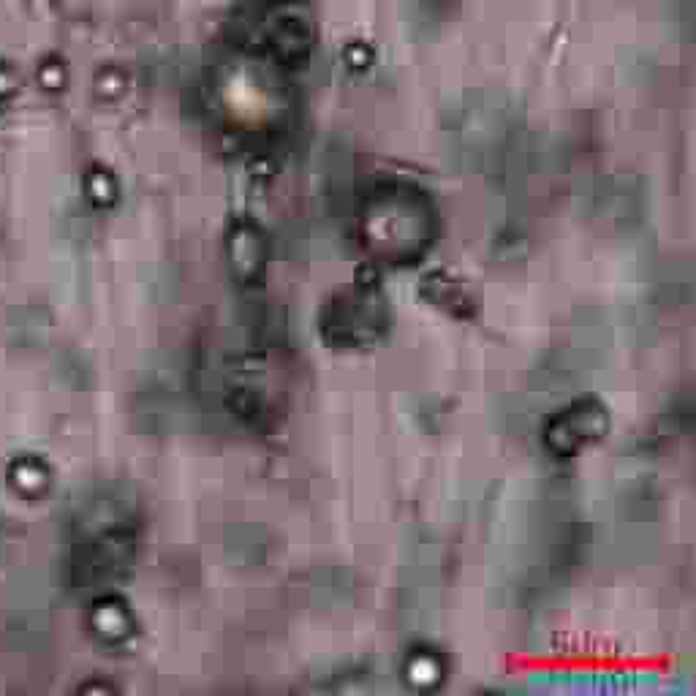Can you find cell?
<instances>
[{"mask_svg":"<svg viewBox=\"0 0 696 696\" xmlns=\"http://www.w3.org/2000/svg\"><path fill=\"white\" fill-rule=\"evenodd\" d=\"M446 675H449V664H446L444 653L425 639H416L400 661V677L414 691H425V694L438 691L444 686Z\"/></svg>","mask_w":696,"mask_h":696,"instance_id":"obj_15","label":"cell"},{"mask_svg":"<svg viewBox=\"0 0 696 696\" xmlns=\"http://www.w3.org/2000/svg\"><path fill=\"white\" fill-rule=\"evenodd\" d=\"M134 555V528H115V531L87 536L79 544L77 558H74V582L82 590H93L96 596L107 593L131 571Z\"/></svg>","mask_w":696,"mask_h":696,"instance_id":"obj_8","label":"cell"},{"mask_svg":"<svg viewBox=\"0 0 696 696\" xmlns=\"http://www.w3.org/2000/svg\"><path fill=\"white\" fill-rule=\"evenodd\" d=\"M354 237L373 267H411L438 240L433 196L408 180H381L359 199Z\"/></svg>","mask_w":696,"mask_h":696,"instance_id":"obj_2","label":"cell"},{"mask_svg":"<svg viewBox=\"0 0 696 696\" xmlns=\"http://www.w3.org/2000/svg\"><path fill=\"white\" fill-rule=\"evenodd\" d=\"M223 259L232 281L242 291L259 289L267 278L270 240L267 232L251 215H237L223 232Z\"/></svg>","mask_w":696,"mask_h":696,"instance_id":"obj_9","label":"cell"},{"mask_svg":"<svg viewBox=\"0 0 696 696\" xmlns=\"http://www.w3.org/2000/svg\"><path fill=\"white\" fill-rule=\"evenodd\" d=\"M66 79L68 71L60 58H47L39 66V82L41 87H47V90H60V87L66 85Z\"/></svg>","mask_w":696,"mask_h":696,"instance_id":"obj_24","label":"cell"},{"mask_svg":"<svg viewBox=\"0 0 696 696\" xmlns=\"http://www.w3.org/2000/svg\"><path fill=\"white\" fill-rule=\"evenodd\" d=\"M612 419L599 397L580 395L555 408L542 425V446L555 460H574L609 435Z\"/></svg>","mask_w":696,"mask_h":696,"instance_id":"obj_7","label":"cell"},{"mask_svg":"<svg viewBox=\"0 0 696 696\" xmlns=\"http://www.w3.org/2000/svg\"><path fill=\"white\" fill-rule=\"evenodd\" d=\"M9 631L22 648H39V639L47 637V593L39 574H20L11 585Z\"/></svg>","mask_w":696,"mask_h":696,"instance_id":"obj_11","label":"cell"},{"mask_svg":"<svg viewBox=\"0 0 696 696\" xmlns=\"http://www.w3.org/2000/svg\"><path fill=\"white\" fill-rule=\"evenodd\" d=\"M93 87H96V96L104 98V101H115L126 93L128 87V74L123 66H115V63H107L96 71L93 77Z\"/></svg>","mask_w":696,"mask_h":696,"instance_id":"obj_21","label":"cell"},{"mask_svg":"<svg viewBox=\"0 0 696 696\" xmlns=\"http://www.w3.org/2000/svg\"><path fill=\"white\" fill-rule=\"evenodd\" d=\"M188 370L172 357H158L145 370L142 387L136 392V422L150 435H172L188 419Z\"/></svg>","mask_w":696,"mask_h":696,"instance_id":"obj_6","label":"cell"},{"mask_svg":"<svg viewBox=\"0 0 696 696\" xmlns=\"http://www.w3.org/2000/svg\"><path fill=\"white\" fill-rule=\"evenodd\" d=\"M221 403L223 411L245 430H267L270 425V400L264 395V389L256 387L248 378L226 384Z\"/></svg>","mask_w":696,"mask_h":696,"instance_id":"obj_16","label":"cell"},{"mask_svg":"<svg viewBox=\"0 0 696 696\" xmlns=\"http://www.w3.org/2000/svg\"><path fill=\"white\" fill-rule=\"evenodd\" d=\"M242 22L237 44L267 52L283 68L300 66L316 39V22L308 0H261Z\"/></svg>","mask_w":696,"mask_h":696,"instance_id":"obj_5","label":"cell"},{"mask_svg":"<svg viewBox=\"0 0 696 696\" xmlns=\"http://www.w3.org/2000/svg\"><path fill=\"white\" fill-rule=\"evenodd\" d=\"M392 327V310L378 289L376 278H357L354 289L338 291L324 302L319 313V332L327 346L338 351H365L387 338Z\"/></svg>","mask_w":696,"mask_h":696,"instance_id":"obj_4","label":"cell"},{"mask_svg":"<svg viewBox=\"0 0 696 696\" xmlns=\"http://www.w3.org/2000/svg\"><path fill=\"white\" fill-rule=\"evenodd\" d=\"M221 547L234 569H259L270 558V533L259 522H229Z\"/></svg>","mask_w":696,"mask_h":696,"instance_id":"obj_12","label":"cell"},{"mask_svg":"<svg viewBox=\"0 0 696 696\" xmlns=\"http://www.w3.org/2000/svg\"><path fill=\"white\" fill-rule=\"evenodd\" d=\"M11 482L17 484L20 490H25V493H41L49 484V474L39 460H22L11 471Z\"/></svg>","mask_w":696,"mask_h":696,"instance_id":"obj_22","label":"cell"},{"mask_svg":"<svg viewBox=\"0 0 696 696\" xmlns=\"http://www.w3.org/2000/svg\"><path fill=\"white\" fill-rule=\"evenodd\" d=\"M85 194L96 207H112L117 202V196H120V185H117L115 174L109 169L96 166L85 177Z\"/></svg>","mask_w":696,"mask_h":696,"instance_id":"obj_20","label":"cell"},{"mask_svg":"<svg viewBox=\"0 0 696 696\" xmlns=\"http://www.w3.org/2000/svg\"><path fill=\"white\" fill-rule=\"evenodd\" d=\"M49 332V316L41 308H17L9 316L11 340L22 348H33L44 343Z\"/></svg>","mask_w":696,"mask_h":696,"instance_id":"obj_18","label":"cell"},{"mask_svg":"<svg viewBox=\"0 0 696 696\" xmlns=\"http://www.w3.org/2000/svg\"><path fill=\"white\" fill-rule=\"evenodd\" d=\"M210 107L223 134L267 150L289 115L286 68L261 49L234 44L213 71Z\"/></svg>","mask_w":696,"mask_h":696,"instance_id":"obj_1","label":"cell"},{"mask_svg":"<svg viewBox=\"0 0 696 696\" xmlns=\"http://www.w3.org/2000/svg\"><path fill=\"white\" fill-rule=\"evenodd\" d=\"M136 514V501L131 490L123 484H98L82 495L77 503V531L82 539L96 533L115 531V528H131Z\"/></svg>","mask_w":696,"mask_h":696,"instance_id":"obj_10","label":"cell"},{"mask_svg":"<svg viewBox=\"0 0 696 696\" xmlns=\"http://www.w3.org/2000/svg\"><path fill=\"white\" fill-rule=\"evenodd\" d=\"M308 601L321 612L348 607L357 596V577L346 566L324 563L308 574Z\"/></svg>","mask_w":696,"mask_h":696,"instance_id":"obj_14","label":"cell"},{"mask_svg":"<svg viewBox=\"0 0 696 696\" xmlns=\"http://www.w3.org/2000/svg\"><path fill=\"white\" fill-rule=\"evenodd\" d=\"M90 629L96 639L107 648H123L136 634L134 612L126 601L115 593H98L96 604L90 609Z\"/></svg>","mask_w":696,"mask_h":696,"instance_id":"obj_13","label":"cell"},{"mask_svg":"<svg viewBox=\"0 0 696 696\" xmlns=\"http://www.w3.org/2000/svg\"><path fill=\"white\" fill-rule=\"evenodd\" d=\"M52 370H55V378L63 387L85 389L90 384V362L77 348H63L52 362Z\"/></svg>","mask_w":696,"mask_h":696,"instance_id":"obj_19","label":"cell"},{"mask_svg":"<svg viewBox=\"0 0 696 696\" xmlns=\"http://www.w3.org/2000/svg\"><path fill=\"white\" fill-rule=\"evenodd\" d=\"M419 294L422 300H427L433 308L444 310L449 316H457V319H468L474 316V297L471 291L465 289L463 283L452 278L449 272L433 270L427 272L425 278L419 281Z\"/></svg>","mask_w":696,"mask_h":696,"instance_id":"obj_17","label":"cell"},{"mask_svg":"<svg viewBox=\"0 0 696 696\" xmlns=\"http://www.w3.org/2000/svg\"><path fill=\"white\" fill-rule=\"evenodd\" d=\"M441 607V547L433 531L411 528L400 555L397 618L406 634L422 639L433 629Z\"/></svg>","mask_w":696,"mask_h":696,"instance_id":"obj_3","label":"cell"},{"mask_svg":"<svg viewBox=\"0 0 696 696\" xmlns=\"http://www.w3.org/2000/svg\"><path fill=\"white\" fill-rule=\"evenodd\" d=\"M340 58H343V63H346L348 68H354V71H365V68L373 66V60H376V49H373V44H370L368 39H359V36H354V39L343 41V47H340Z\"/></svg>","mask_w":696,"mask_h":696,"instance_id":"obj_23","label":"cell"},{"mask_svg":"<svg viewBox=\"0 0 696 696\" xmlns=\"http://www.w3.org/2000/svg\"><path fill=\"white\" fill-rule=\"evenodd\" d=\"M11 87H14V77H11L9 66H3V63H0V96H3V93H9Z\"/></svg>","mask_w":696,"mask_h":696,"instance_id":"obj_25","label":"cell"}]
</instances>
